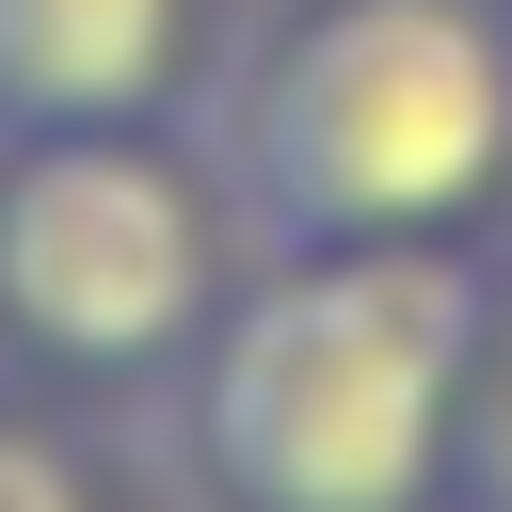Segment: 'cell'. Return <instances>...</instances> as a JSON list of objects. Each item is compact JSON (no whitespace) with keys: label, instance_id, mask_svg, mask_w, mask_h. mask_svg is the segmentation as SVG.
<instances>
[{"label":"cell","instance_id":"cell-1","mask_svg":"<svg viewBox=\"0 0 512 512\" xmlns=\"http://www.w3.org/2000/svg\"><path fill=\"white\" fill-rule=\"evenodd\" d=\"M480 304L448 240H288L192 336V480L224 512H432Z\"/></svg>","mask_w":512,"mask_h":512},{"label":"cell","instance_id":"cell-2","mask_svg":"<svg viewBox=\"0 0 512 512\" xmlns=\"http://www.w3.org/2000/svg\"><path fill=\"white\" fill-rule=\"evenodd\" d=\"M512 176V0H304L224 96V208L288 240H448Z\"/></svg>","mask_w":512,"mask_h":512},{"label":"cell","instance_id":"cell-3","mask_svg":"<svg viewBox=\"0 0 512 512\" xmlns=\"http://www.w3.org/2000/svg\"><path fill=\"white\" fill-rule=\"evenodd\" d=\"M224 304V192L144 128H0V336L80 384L192 368Z\"/></svg>","mask_w":512,"mask_h":512},{"label":"cell","instance_id":"cell-4","mask_svg":"<svg viewBox=\"0 0 512 512\" xmlns=\"http://www.w3.org/2000/svg\"><path fill=\"white\" fill-rule=\"evenodd\" d=\"M192 80V0H0V128H144Z\"/></svg>","mask_w":512,"mask_h":512},{"label":"cell","instance_id":"cell-5","mask_svg":"<svg viewBox=\"0 0 512 512\" xmlns=\"http://www.w3.org/2000/svg\"><path fill=\"white\" fill-rule=\"evenodd\" d=\"M448 496L464 512H512V288L480 304L464 336V400H448Z\"/></svg>","mask_w":512,"mask_h":512},{"label":"cell","instance_id":"cell-6","mask_svg":"<svg viewBox=\"0 0 512 512\" xmlns=\"http://www.w3.org/2000/svg\"><path fill=\"white\" fill-rule=\"evenodd\" d=\"M0 512H96V480H80L32 416H0Z\"/></svg>","mask_w":512,"mask_h":512}]
</instances>
